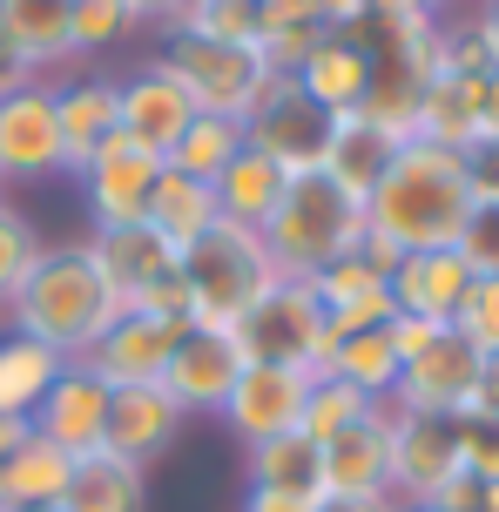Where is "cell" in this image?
Returning <instances> with one entry per match:
<instances>
[{
	"label": "cell",
	"mask_w": 499,
	"mask_h": 512,
	"mask_svg": "<svg viewBox=\"0 0 499 512\" xmlns=\"http://www.w3.org/2000/svg\"><path fill=\"white\" fill-rule=\"evenodd\" d=\"M398 351H392V324H378V331H351L331 344V371L324 378H344V384H358L365 398H392V384H398Z\"/></svg>",
	"instance_id": "cell-32"
},
{
	"label": "cell",
	"mask_w": 499,
	"mask_h": 512,
	"mask_svg": "<svg viewBox=\"0 0 499 512\" xmlns=\"http://www.w3.org/2000/svg\"><path fill=\"white\" fill-rule=\"evenodd\" d=\"M371 405H385V398H365L358 384H344V378H311L297 432L311 438V445H331V438H338V432H351L358 418H371Z\"/></svg>",
	"instance_id": "cell-34"
},
{
	"label": "cell",
	"mask_w": 499,
	"mask_h": 512,
	"mask_svg": "<svg viewBox=\"0 0 499 512\" xmlns=\"http://www.w3.org/2000/svg\"><path fill=\"white\" fill-rule=\"evenodd\" d=\"M129 14H135V21H162V27H176L183 0H129Z\"/></svg>",
	"instance_id": "cell-52"
},
{
	"label": "cell",
	"mask_w": 499,
	"mask_h": 512,
	"mask_svg": "<svg viewBox=\"0 0 499 512\" xmlns=\"http://www.w3.org/2000/svg\"><path fill=\"white\" fill-rule=\"evenodd\" d=\"M385 492H392V405H371V418L324 445V499H385Z\"/></svg>",
	"instance_id": "cell-16"
},
{
	"label": "cell",
	"mask_w": 499,
	"mask_h": 512,
	"mask_svg": "<svg viewBox=\"0 0 499 512\" xmlns=\"http://www.w3.org/2000/svg\"><path fill=\"white\" fill-rule=\"evenodd\" d=\"M115 95L122 81L115 75H81L68 88H54V122H61V169L75 176L88 155L115 135Z\"/></svg>",
	"instance_id": "cell-21"
},
{
	"label": "cell",
	"mask_w": 499,
	"mask_h": 512,
	"mask_svg": "<svg viewBox=\"0 0 499 512\" xmlns=\"http://www.w3.org/2000/svg\"><path fill=\"white\" fill-rule=\"evenodd\" d=\"M486 512H499V479H493V486H486Z\"/></svg>",
	"instance_id": "cell-55"
},
{
	"label": "cell",
	"mask_w": 499,
	"mask_h": 512,
	"mask_svg": "<svg viewBox=\"0 0 499 512\" xmlns=\"http://www.w3.org/2000/svg\"><path fill=\"white\" fill-rule=\"evenodd\" d=\"M446 331V324H425V317H392V351L398 364H412L419 351H432V337Z\"/></svg>",
	"instance_id": "cell-45"
},
{
	"label": "cell",
	"mask_w": 499,
	"mask_h": 512,
	"mask_svg": "<svg viewBox=\"0 0 499 512\" xmlns=\"http://www.w3.org/2000/svg\"><path fill=\"white\" fill-rule=\"evenodd\" d=\"M0 512H7V506H0Z\"/></svg>",
	"instance_id": "cell-60"
},
{
	"label": "cell",
	"mask_w": 499,
	"mask_h": 512,
	"mask_svg": "<svg viewBox=\"0 0 499 512\" xmlns=\"http://www.w3.org/2000/svg\"><path fill=\"white\" fill-rule=\"evenodd\" d=\"M34 256H41V236H34V223H27L21 209H0V310H14L27 270H34Z\"/></svg>",
	"instance_id": "cell-39"
},
{
	"label": "cell",
	"mask_w": 499,
	"mask_h": 512,
	"mask_svg": "<svg viewBox=\"0 0 499 512\" xmlns=\"http://www.w3.org/2000/svg\"><path fill=\"white\" fill-rule=\"evenodd\" d=\"M189 7H210V0H183V14H189ZM183 14H176V21H183Z\"/></svg>",
	"instance_id": "cell-57"
},
{
	"label": "cell",
	"mask_w": 499,
	"mask_h": 512,
	"mask_svg": "<svg viewBox=\"0 0 499 512\" xmlns=\"http://www.w3.org/2000/svg\"><path fill=\"white\" fill-rule=\"evenodd\" d=\"M473 216V182H466V155L432 149V142H405L392 169L378 176L365 203V230H378L398 256L412 250H452Z\"/></svg>",
	"instance_id": "cell-2"
},
{
	"label": "cell",
	"mask_w": 499,
	"mask_h": 512,
	"mask_svg": "<svg viewBox=\"0 0 499 512\" xmlns=\"http://www.w3.org/2000/svg\"><path fill=\"white\" fill-rule=\"evenodd\" d=\"M21 438H27V418H7V411H0V459H7Z\"/></svg>",
	"instance_id": "cell-54"
},
{
	"label": "cell",
	"mask_w": 499,
	"mask_h": 512,
	"mask_svg": "<svg viewBox=\"0 0 499 512\" xmlns=\"http://www.w3.org/2000/svg\"><path fill=\"white\" fill-rule=\"evenodd\" d=\"M479 364L486 358L446 324V331L432 337V351H419V358L398 371V384H392L385 405L392 411H419V418H459V411L473 405V391H479Z\"/></svg>",
	"instance_id": "cell-9"
},
{
	"label": "cell",
	"mask_w": 499,
	"mask_h": 512,
	"mask_svg": "<svg viewBox=\"0 0 499 512\" xmlns=\"http://www.w3.org/2000/svg\"><path fill=\"white\" fill-rule=\"evenodd\" d=\"M88 250L102 263V277L135 297V290H149L156 277L176 270V243L156 230V223H115V230H88Z\"/></svg>",
	"instance_id": "cell-22"
},
{
	"label": "cell",
	"mask_w": 499,
	"mask_h": 512,
	"mask_svg": "<svg viewBox=\"0 0 499 512\" xmlns=\"http://www.w3.org/2000/svg\"><path fill=\"white\" fill-rule=\"evenodd\" d=\"M304 391H311V371H284V364H243V378L230 384V398H223V425L230 438H243V452L250 445H270V438L297 432V418H304Z\"/></svg>",
	"instance_id": "cell-10"
},
{
	"label": "cell",
	"mask_w": 499,
	"mask_h": 512,
	"mask_svg": "<svg viewBox=\"0 0 499 512\" xmlns=\"http://www.w3.org/2000/svg\"><path fill=\"white\" fill-rule=\"evenodd\" d=\"M183 337H189V324L122 310V317H115V331H108L81 364H88L108 391H122V384H162V371H169V358H176V344H183Z\"/></svg>",
	"instance_id": "cell-12"
},
{
	"label": "cell",
	"mask_w": 499,
	"mask_h": 512,
	"mask_svg": "<svg viewBox=\"0 0 499 512\" xmlns=\"http://www.w3.org/2000/svg\"><path fill=\"white\" fill-rule=\"evenodd\" d=\"M129 310H142V317H169V324H189V283H183V270H169V277H156L149 290H135Z\"/></svg>",
	"instance_id": "cell-43"
},
{
	"label": "cell",
	"mask_w": 499,
	"mask_h": 512,
	"mask_svg": "<svg viewBox=\"0 0 499 512\" xmlns=\"http://www.w3.org/2000/svg\"><path fill=\"white\" fill-rule=\"evenodd\" d=\"M210 189H216V209H223L230 223H243V230H263V223H270V209L284 203L290 176H284V169H277L263 149H250V142H243V155L210 182Z\"/></svg>",
	"instance_id": "cell-26"
},
{
	"label": "cell",
	"mask_w": 499,
	"mask_h": 512,
	"mask_svg": "<svg viewBox=\"0 0 499 512\" xmlns=\"http://www.w3.org/2000/svg\"><path fill=\"white\" fill-rule=\"evenodd\" d=\"M61 169V122H54V88L27 81L0 95V182H34Z\"/></svg>",
	"instance_id": "cell-13"
},
{
	"label": "cell",
	"mask_w": 499,
	"mask_h": 512,
	"mask_svg": "<svg viewBox=\"0 0 499 512\" xmlns=\"http://www.w3.org/2000/svg\"><path fill=\"white\" fill-rule=\"evenodd\" d=\"M162 176V155H149L142 142H129L122 128L108 135L102 149L88 155L75 169L81 182V203L95 216V230H115V223H142V209H149V189Z\"/></svg>",
	"instance_id": "cell-8"
},
{
	"label": "cell",
	"mask_w": 499,
	"mask_h": 512,
	"mask_svg": "<svg viewBox=\"0 0 499 512\" xmlns=\"http://www.w3.org/2000/svg\"><path fill=\"white\" fill-rule=\"evenodd\" d=\"M102 425H108V384L95 378L88 364H68L61 384L41 398V411L27 418V432L48 438V445H61L68 459L95 452V445H102Z\"/></svg>",
	"instance_id": "cell-18"
},
{
	"label": "cell",
	"mask_w": 499,
	"mask_h": 512,
	"mask_svg": "<svg viewBox=\"0 0 499 512\" xmlns=\"http://www.w3.org/2000/svg\"><path fill=\"white\" fill-rule=\"evenodd\" d=\"M237 155H243V122L196 115V122L183 128V142L169 149V169H183V176H196V182H216Z\"/></svg>",
	"instance_id": "cell-33"
},
{
	"label": "cell",
	"mask_w": 499,
	"mask_h": 512,
	"mask_svg": "<svg viewBox=\"0 0 499 512\" xmlns=\"http://www.w3.org/2000/svg\"><path fill=\"white\" fill-rule=\"evenodd\" d=\"M263 243L277 256V277L311 283L324 263H338V256H351L365 243V203H351L324 169L290 176L284 203L270 209V223H263Z\"/></svg>",
	"instance_id": "cell-4"
},
{
	"label": "cell",
	"mask_w": 499,
	"mask_h": 512,
	"mask_svg": "<svg viewBox=\"0 0 499 512\" xmlns=\"http://www.w3.org/2000/svg\"><path fill=\"white\" fill-rule=\"evenodd\" d=\"M156 61L176 75V88L196 102V115H223V122H243V115L257 108L263 81H270L257 48H223V41L189 34V27H169V41H162Z\"/></svg>",
	"instance_id": "cell-6"
},
{
	"label": "cell",
	"mask_w": 499,
	"mask_h": 512,
	"mask_svg": "<svg viewBox=\"0 0 499 512\" xmlns=\"http://www.w3.org/2000/svg\"><path fill=\"white\" fill-rule=\"evenodd\" d=\"M122 310H129V297L102 277V263L88 250V236H81V243H41L21 297L7 310V324L21 337H34V344H48L54 358L81 364L108 331H115Z\"/></svg>",
	"instance_id": "cell-1"
},
{
	"label": "cell",
	"mask_w": 499,
	"mask_h": 512,
	"mask_svg": "<svg viewBox=\"0 0 499 512\" xmlns=\"http://www.w3.org/2000/svg\"><path fill=\"white\" fill-rule=\"evenodd\" d=\"M432 61H439V75H459V81H479L486 68H499L473 14H459V21H439V48H432Z\"/></svg>",
	"instance_id": "cell-37"
},
{
	"label": "cell",
	"mask_w": 499,
	"mask_h": 512,
	"mask_svg": "<svg viewBox=\"0 0 499 512\" xmlns=\"http://www.w3.org/2000/svg\"><path fill=\"white\" fill-rule=\"evenodd\" d=\"M27 81H41V75H34V61L0 34V95H14V88H27Z\"/></svg>",
	"instance_id": "cell-46"
},
{
	"label": "cell",
	"mask_w": 499,
	"mask_h": 512,
	"mask_svg": "<svg viewBox=\"0 0 499 512\" xmlns=\"http://www.w3.org/2000/svg\"><path fill=\"white\" fill-rule=\"evenodd\" d=\"M243 142L263 149L284 176H311L324 162V142H331V115L297 88V75H270L257 108L243 115Z\"/></svg>",
	"instance_id": "cell-7"
},
{
	"label": "cell",
	"mask_w": 499,
	"mask_h": 512,
	"mask_svg": "<svg viewBox=\"0 0 499 512\" xmlns=\"http://www.w3.org/2000/svg\"><path fill=\"white\" fill-rule=\"evenodd\" d=\"M189 122H196V102L176 88V75H169L162 61H149V68L122 75V95H115V128H122L129 142H142L149 155H162V162H169V149L183 142Z\"/></svg>",
	"instance_id": "cell-14"
},
{
	"label": "cell",
	"mask_w": 499,
	"mask_h": 512,
	"mask_svg": "<svg viewBox=\"0 0 499 512\" xmlns=\"http://www.w3.org/2000/svg\"><path fill=\"white\" fill-rule=\"evenodd\" d=\"M473 21H479V34H486V48H493V61H499V0H479Z\"/></svg>",
	"instance_id": "cell-53"
},
{
	"label": "cell",
	"mask_w": 499,
	"mask_h": 512,
	"mask_svg": "<svg viewBox=\"0 0 499 512\" xmlns=\"http://www.w3.org/2000/svg\"><path fill=\"white\" fill-rule=\"evenodd\" d=\"M405 149V135H392V128H378L371 115H331V142H324V176L338 182L351 203H371V189H378V176L392 169V155Z\"/></svg>",
	"instance_id": "cell-19"
},
{
	"label": "cell",
	"mask_w": 499,
	"mask_h": 512,
	"mask_svg": "<svg viewBox=\"0 0 499 512\" xmlns=\"http://www.w3.org/2000/svg\"><path fill=\"white\" fill-rule=\"evenodd\" d=\"M237 351L243 364H284V371L324 378L331 371V324H324L317 290L297 277H277V290L237 324Z\"/></svg>",
	"instance_id": "cell-5"
},
{
	"label": "cell",
	"mask_w": 499,
	"mask_h": 512,
	"mask_svg": "<svg viewBox=\"0 0 499 512\" xmlns=\"http://www.w3.org/2000/svg\"><path fill=\"white\" fill-rule=\"evenodd\" d=\"M459 432L452 418H419V411H392V499L405 512L432 506V492L459 479Z\"/></svg>",
	"instance_id": "cell-11"
},
{
	"label": "cell",
	"mask_w": 499,
	"mask_h": 512,
	"mask_svg": "<svg viewBox=\"0 0 499 512\" xmlns=\"http://www.w3.org/2000/svg\"><path fill=\"white\" fill-rule=\"evenodd\" d=\"M176 432H183V411L169 405L162 384H122V391H108L102 452H115V459H129V465L149 472V465L176 445Z\"/></svg>",
	"instance_id": "cell-17"
},
{
	"label": "cell",
	"mask_w": 499,
	"mask_h": 512,
	"mask_svg": "<svg viewBox=\"0 0 499 512\" xmlns=\"http://www.w3.org/2000/svg\"><path fill=\"white\" fill-rule=\"evenodd\" d=\"M176 270L189 283V331H230L277 290V256L263 230H243L230 216H216L210 230L176 250Z\"/></svg>",
	"instance_id": "cell-3"
},
{
	"label": "cell",
	"mask_w": 499,
	"mask_h": 512,
	"mask_svg": "<svg viewBox=\"0 0 499 512\" xmlns=\"http://www.w3.org/2000/svg\"><path fill=\"white\" fill-rule=\"evenodd\" d=\"M466 182H473V203H499V135H479L466 149Z\"/></svg>",
	"instance_id": "cell-44"
},
{
	"label": "cell",
	"mask_w": 499,
	"mask_h": 512,
	"mask_svg": "<svg viewBox=\"0 0 499 512\" xmlns=\"http://www.w3.org/2000/svg\"><path fill=\"white\" fill-rule=\"evenodd\" d=\"M479 135H499V68L479 75Z\"/></svg>",
	"instance_id": "cell-50"
},
{
	"label": "cell",
	"mask_w": 499,
	"mask_h": 512,
	"mask_svg": "<svg viewBox=\"0 0 499 512\" xmlns=\"http://www.w3.org/2000/svg\"><path fill=\"white\" fill-rule=\"evenodd\" d=\"M250 486L297 492V499H324V445H311L304 432H284L270 445H250Z\"/></svg>",
	"instance_id": "cell-31"
},
{
	"label": "cell",
	"mask_w": 499,
	"mask_h": 512,
	"mask_svg": "<svg viewBox=\"0 0 499 512\" xmlns=\"http://www.w3.org/2000/svg\"><path fill=\"white\" fill-rule=\"evenodd\" d=\"M14 512H61V506H14Z\"/></svg>",
	"instance_id": "cell-56"
},
{
	"label": "cell",
	"mask_w": 499,
	"mask_h": 512,
	"mask_svg": "<svg viewBox=\"0 0 499 512\" xmlns=\"http://www.w3.org/2000/svg\"><path fill=\"white\" fill-rule=\"evenodd\" d=\"M392 310L398 317H425V324H452L466 290H473V270L459 263V250H412L392 270Z\"/></svg>",
	"instance_id": "cell-20"
},
{
	"label": "cell",
	"mask_w": 499,
	"mask_h": 512,
	"mask_svg": "<svg viewBox=\"0 0 499 512\" xmlns=\"http://www.w3.org/2000/svg\"><path fill=\"white\" fill-rule=\"evenodd\" d=\"M459 263L473 270V277H499V203H473L466 216V230H459Z\"/></svg>",
	"instance_id": "cell-42"
},
{
	"label": "cell",
	"mask_w": 499,
	"mask_h": 512,
	"mask_svg": "<svg viewBox=\"0 0 499 512\" xmlns=\"http://www.w3.org/2000/svg\"><path fill=\"white\" fill-rule=\"evenodd\" d=\"M216 216H223V209H216V189H210V182H196V176H183V169H169V162H162V176H156V189H149L142 223H156V230L183 250V243H196V236L210 230Z\"/></svg>",
	"instance_id": "cell-29"
},
{
	"label": "cell",
	"mask_w": 499,
	"mask_h": 512,
	"mask_svg": "<svg viewBox=\"0 0 499 512\" xmlns=\"http://www.w3.org/2000/svg\"><path fill=\"white\" fill-rule=\"evenodd\" d=\"M317 499H297V492H270V486H250L243 492V512H311Z\"/></svg>",
	"instance_id": "cell-47"
},
{
	"label": "cell",
	"mask_w": 499,
	"mask_h": 512,
	"mask_svg": "<svg viewBox=\"0 0 499 512\" xmlns=\"http://www.w3.org/2000/svg\"><path fill=\"white\" fill-rule=\"evenodd\" d=\"M61 512H149V472L115 452H81L61 486Z\"/></svg>",
	"instance_id": "cell-23"
},
{
	"label": "cell",
	"mask_w": 499,
	"mask_h": 512,
	"mask_svg": "<svg viewBox=\"0 0 499 512\" xmlns=\"http://www.w3.org/2000/svg\"><path fill=\"white\" fill-rule=\"evenodd\" d=\"M176 27L203 34V41H223V48H257V0H210V7H189Z\"/></svg>",
	"instance_id": "cell-36"
},
{
	"label": "cell",
	"mask_w": 499,
	"mask_h": 512,
	"mask_svg": "<svg viewBox=\"0 0 499 512\" xmlns=\"http://www.w3.org/2000/svg\"><path fill=\"white\" fill-rule=\"evenodd\" d=\"M135 27H142V21L129 14V0H75V7H68L75 54H108V48H122Z\"/></svg>",
	"instance_id": "cell-35"
},
{
	"label": "cell",
	"mask_w": 499,
	"mask_h": 512,
	"mask_svg": "<svg viewBox=\"0 0 499 512\" xmlns=\"http://www.w3.org/2000/svg\"><path fill=\"white\" fill-rule=\"evenodd\" d=\"M311 290H317V304H324V317H331V310H351V304H365V297H378L385 277L351 250V256H338V263H324V270L311 277Z\"/></svg>",
	"instance_id": "cell-38"
},
{
	"label": "cell",
	"mask_w": 499,
	"mask_h": 512,
	"mask_svg": "<svg viewBox=\"0 0 499 512\" xmlns=\"http://www.w3.org/2000/svg\"><path fill=\"white\" fill-rule=\"evenodd\" d=\"M0 209H7V196H0Z\"/></svg>",
	"instance_id": "cell-59"
},
{
	"label": "cell",
	"mask_w": 499,
	"mask_h": 512,
	"mask_svg": "<svg viewBox=\"0 0 499 512\" xmlns=\"http://www.w3.org/2000/svg\"><path fill=\"white\" fill-rule=\"evenodd\" d=\"M68 7H75V0H0V34L34 61V75H41L48 61H75Z\"/></svg>",
	"instance_id": "cell-30"
},
{
	"label": "cell",
	"mask_w": 499,
	"mask_h": 512,
	"mask_svg": "<svg viewBox=\"0 0 499 512\" xmlns=\"http://www.w3.org/2000/svg\"><path fill=\"white\" fill-rule=\"evenodd\" d=\"M68 452L48 445V438L27 432L7 459H0V506H61V486H68Z\"/></svg>",
	"instance_id": "cell-28"
},
{
	"label": "cell",
	"mask_w": 499,
	"mask_h": 512,
	"mask_svg": "<svg viewBox=\"0 0 499 512\" xmlns=\"http://www.w3.org/2000/svg\"><path fill=\"white\" fill-rule=\"evenodd\" d=\"M61 371H68V358H54L48 344L7 331L0 337V411H7V418H34L41 398L61 384Z\"/></svg>",
	"instance_id": "cell-27"
},
{
	"label": "cell",
	"mask_w": 499,
	"mask_h": 512,
	"mask_svg": "<svg viewBox=\"0 0 499 512\" xmlns=\"http://www.w3.org/2000/svg\"><path fill=\"white\" fill-rule=\"evenodd\" d=\"M237 378H243V351H237V337H230V331H189L183 344H176L169 371H162V391H169V405L183 411V418H189V411L216 418Z\"/></svg>",
	"instance_id": "cell-15"
},
{
	"label": "cell",
	"mask_w": 499,
	"mask_h": 512,
	"mask_svg": "<svg viewBox=\"0 0 499 512\" xmlns=\"http://www.w3.org/2000/svg\"><path fill=\"white\" fill-rule=\"evenodd\" d=\"M466 411H486V418H499V351L479 364V391H473V405H466Z\"/></svg>",
	"instance_id": "cell-48"
},
{
	"label": "cell",
	"mask_w": 499,
	"mask_h": 512,
	"mask_svg": "<svg viewBox=\"0 0 499 512\" xmlns=\"http://www.w3.org/2000/svg\"><path fill=\"white\" fill-rule=\"evenodd\" d=\"M358 256H365V263H371V270H378L385 283H392V270L405 263V256H398V250H392V243H385L378 230H365V243H358Z\"/></svg>",
	"instance_id": "cell-49"
},
{
	"label": "cell",
	"mask_w": 499,
	"mask_h": 512,
	"mask_svg": "<svg viewBox=\"0 0 499 512\" xmlns=\"http://www.w3.org/2000/svg\"><path fill=\"white\" fill-rule=\"evenodd\" d=\"M452 432H459V465L473 472L479 486H493L499 479V418H486V411H459Z\"/></svg>",
	"instance_id": "cell-41"
},
{
	"label": "cell",
	"mask_w": 499,
	"mask_h": 512,
	"mask_svg": "<svg viewBox=\"0 0 499 512\" xmlns=\"http://www.w3.org/2000/svg\"><path fill=\"white\" fill-rule=\"evenodd\" d=\"M452 331L466 337L479 358H493L499 351V277H473L466 304H459V317H452Z\"/></svg>",
	"instance_id": "cell-40"
},
{
	"label": "cell",
	"mask_w": 499,
	"mask_h": 512,
	"mask_svg": "<svg viewBox=\"0 0 499 512\" xmlns=\"http://www.w3.org/2000/svg\"><path fill=\"white\" fill-rule=\"evenodd\" d=\"M311 512H405V506H398L392 492H385V499H317Z\"/></svg>",
	"instance_id": "cell-51"
},
{
	"label": "cell",
	"mask_w": 499,
	"mask_h": 512,
	"mask_svg": "<svg viewBox=\"0 0 499 512\" xmlns=\"http://www.w3.org/2000/svg\"><path fill=\"white\" fill-rule=\"evenodd\" d=\"M297 88H304L324 115H351L371 88V54L358 48V41H344V34H324L317 54L297 68Z\"/></svg>",
	"instance_id": "cell-24"
},
{
	"label": "cell",
	"mask_w": 499,
	"mask_h": 512,
	"mask_svg": "<svg viewBox=\"0 0 499 512\" xmlns=\"http://www.w3.org/2000/svg\"><path fill=\"white\" fill-rule=\"evenodd\" d=\"M412 512H432V506H412Z\"/></svg>",
	"instance_id": "cell-58"
},
{
	"label": "cell",
	"mask_w": 499,
	"mask_h": 512,
	"mask_svg": "<svg viewBox=\"0 0 499 512\" xmlns=\"http://www.w3.org/2000/svg\"><path fill=\"white\" fill-rule=\"evenodd\" d=\"M412 142H432V149L466 155L479 142V81L459 75H432L419 95V115H412Z\"/></svg>",
	"instance_id": "cell-25"
}]
</instances>
